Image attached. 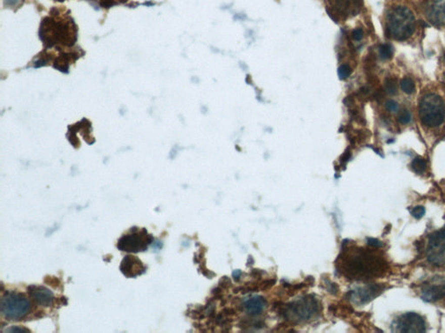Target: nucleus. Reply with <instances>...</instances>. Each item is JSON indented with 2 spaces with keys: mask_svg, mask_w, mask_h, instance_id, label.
<instances>
[{
  "mask_svg": "<svg viewBox=\"0 0 445 333\" xmlns=\"http://www.w3.org/2000/svg\"><path fill=\"white\" fill-rule=\"evenodd\" d=\"M384 259L371 250L359 249L348 259L347 273L358 280H370L379 276L385 270Z\"/></svg>",
  "mask_w": 445,
  "mask_h": 333,
  "instance_id": "obj_1",
  "label": "nucleus"
},
{
  "mask_svg": "<svg viewBox=\"0 0 445 333\" xmlns=\"http://www.w3.org/2000/svg\"><path fill=\"white\" fill-rule=\"evenodd\" d=\"M421 123L430 130H436L445 122V101L439 93L428 91L422 96L418 104Z\"/></svg>",
  "mask_w": 445,
  "mask_h": 333,
  "instance_id": "obj_2",
  "label": "nucleus"
},
{
  "mask_svg": "<svg viewBox=\"0 0 445 333\" xmlns=\"http://www.w3.org/2000/svg\"><path fill=\"white\" fill-rule=\"evenodd\" d=\"M416 30V19L411 10L397 7L389 11L387 15V34L397 41L407 40Z\"/></svg>",
  "mask_w": 445,
  "mask_h": 333,
  "instance_id": "obj_3",
  "label": "nucleus"
},
{
  "mask_svg": "<svg viewBox=\"0 0 445 333\" xmlns=\"http://www.w3.org/2000/svg\"><path fill=\"white\" fill-rule=\"evenodd\" d=\"M31 301L24 293L7 292L1 299V314L8 320H21L31 312Z\"/></svg>",
  "mask_w": 445,
  "mask_h": 333,
  "instance_id": "obj_4",
  "label": "nucleus"
},
{
  "mask_svg": "<svg viewBox=\"0 0 445 333\" xmlns=\"http://www.w3.org/2000/svg\"><path fill=\"white\" fill-rule=\"evenodd\" d=\"M152 242L153 236L150 235L146 229L134 227L128 234L123 235L118 240V248L126 253H140L148 249Z\"/></svg>",
  "mask_w": 445,
  "mask_h": 333,
  "instance_id": "obj_5",
  "label": "nucleus"
},
{
  "mask_svg": "<svg viewBox=\"0 0 445 333\" xmlns=\"http://www.w3.org/2000/svg\"><path fill=\"white\" fill-rule=\"evenodd\" d=\"M428 261L434 266H445V229L430 235L426 248Z\"/></svg>",
  "mask_w": 445,
  "mask_h": 333,
  "instance_id": "obj_6",
  "label": "nucleus"
},
{
  "mask_svg": "<svg viewBox=\"0 0 445 333\" xmlns=\"http://www.w3.org/2000/svg\"><path fill=\"white\" fill-rule=\"evenodd\" d=\"M363 0H327L329 15L335 21L345 20L360 12Z\"/></svg>",
  "mask_w": 445,
  "mask_h": 333,
  "instance_id": "obj_7",
  "label": "nucleus"
},
{
  "mask_svg": "<svg viewBox=\"0 0 445 333\" xmlns=\"http://www.w3.org/2000/svg\"><path fill=\"white\" fill-rule=\"evenodd\" d=\"M392 330L395 332H424L426 324L421 315L416 312H406L394 321Z\"/></svg>",
  "mask_w": 445,
  "mask_h": 333,
  "instance_id": "obj_8",
  "label": "nucleus"
},
{
  "mask_svg": "<svg viewBox=\"0 0 445 333\" xmlns=\"http://www.w3.org/2000/svg\"><path fill=\"white\" fill-rule=\"evenodd\" d=\"M421 298L425 302H441L445 299V278H432L421 287Z\"/></svg>",
  "mask_w": 445,
  "mask_h": 333,
  "instance_id": "obj_9",
  "label": "nucleus"
},
{
  "mask_svg": "<svg viewBox=\"0 0 445 333\" xmlns=\"http://www.w3.org/2000/svg\"><path fill=\"white\" fill-rule=\"evenodd\" d=\"M120 271L125 277L136 278L146 272V266L138 257L127 255L121 262Z\"/></svg>",
  "mask_w": 445,
  "mask_h": 333,
  "instance_id": "obj_10",
  "label": "nucleus"
},
{
  "mask_svg": "<svg viewBox=\"0 0 445 333\" xmlns=\"http://www.w3.org/2000/svg\"><path fill=\"white\" fill-rule=\"evenodd\" d=\"M425 13L429 21L433 25H445V0H430Z\"/></svg>",
  "mask_w": 445,
  "mask_h": 333,
  "instance_id": "obj_11",
  "label": "nucleus"
},
{
  "mask_svg": "<svg viewBox=\"0 0 445 333\" xmlns=\"http://www.w3.org/2000/svg\"><path fill=\"white\" fill-rule=\"evenodd\" d=\"M27 290L31 299H33L37 305H42L43 307H49L53 305L55 300L54 294L47 287L41 286H30L28 287Z\"/></svg>",
  "mask_w": 445,
  "mask_h": 333,
  "instance_id": "obj_12",
  "label": "nucleus"
},
{
  "mask_svg": "<svg viewBox=\"0 0 445 333\" xmlns=\"http://www.w3.org/2000/svg\"><path fill=\"white\" fill-rule=\"evenodd\" d=\"M383 291V288L381 286L371 285L369 287L360 288L358 291H352L349 294L351 295L350 299H352L354 302L364 305L378 296Z\"/></svg>",
  "mask_w": 445,
  "mask_h": 333,
  "instance_id": "obj_13",
  "label": "nucleus"
},
{
  "mask_svg": "<svg viewBox=\"0 0 445 333\" xmlns=\"http://www.w3.org/2000/svg\"><path fill=\"white\" fill-rule=\"evenodd\" d=\"M244 307L246 308L249 314L256 316L263 312V309L265 307V300L261 297L253 298L245 302Z\"/></svg>",
  "mask_w": 445,
  "mask_h": 333,
  "instance_id": "obj_14",
  "label": "nucleus"
},
{
  "mask_svg": "<svg viewBox=\"0 0 445 333\" xmlns=\"http://www.w3.org/2000/svg\"><path fill=\"white\" fill-rule=\"evenodd\" d=\"M411 169L412 170L419 175H423L426 171L427 162L425 159L420 156H417L411 162Z\"/></svg>",
  "mask_w": 445,
  "mask_h": 333,
  "instance_id": "obj_15",
  "label": "nucleus"
},
{
  "mask_svg": "<svg viewBox=\"0 0 445 333\" xmlns=\"http://www.w3.org/2000/svg\"><path fill=\"white\" fill-rule=\"evenodd\" d=\"M384 91L389 95L394 96L397 93V80L394 77H388L384 82Z\"/></svg>",
  "mask_w": 445,
  "mask_h": 333,
  "instance_id": "obj_16",
  "label": "nucleus"
},
{
  "mask_svg": "<svg viewBox=\"0 0 445 333\" xmlns=\"http://www.w3.org/2000/svg\"><path fill=\"white\" fill-rule=\"evenodd\" d=\"M400 86H401L403 91L408 95L413 94L416 90L414 81L412 80L411 77H406L403 78L401 83H400Z\"/></svg>",
  "mask_w": 445,
  "mask_h": 333,
  "instance_id": "obj_17",
  "label": "nucleus"
},
{
  "mask_svg": "<svg viewBox=\"0 0 445 333\" xmlns=\"http://www.w3.org/2000/svg\"><path fill=\"white\" fill-rule=\"evenodd\" d=\"M393 52H394V50H393L392 46L389 43H384L379 47V54H380L382 59L388 60V59H391Z\"/></svg>",
  "mask_w": 445,
  "mask_h": 333,
  "instance_id": "obj_18",
  "label": "nucleus"
},
{
  "mask_svg": "<svg viewBox=\"0 0 445 333\" xmlns=\"http://www.w3.org/2000/svg\"><path fill=\"white\" fill-rule=\"evenodd\" d=\"M411 119L412 118H411V112L408 109H405H405H402V110L399 112L397 120L402 125H407V124H410L411 122Z\"/></svg>",
  "mask_w": 445,
  "mask_h": 333,
  "instance_id": "obj_19",
  "label": "nucleus"
},
{
  "mask_svg": "<svg viewBox=\"0 0 445 333\" xmlns=\"http://www.w3.org/2000/svg\"><path fill=\"white\" fill-rule=\"evenodd\" d=\"M350 74H351V69L349 65H343L338 69V75H339L341 79H345L347 77H349Z\"/></svg>",
  "mask_w": 445,
  "mask_h": 333,
  "instance_id": "obj_20",
  "label": "nucleus"
},
{
  "mask_svg": "<svg viewBox=\"0 0 445 333\" xmlns=\"http://www.w3.org/2000/svg\"><path fill=\"white\" fill-rule=\"evenodd\" d=\"M385 108H386L387 111H389L390 113H396V112H398L399 105L394 100H388L385 102Z\"/></svg>",
  "mask_w": 445,
  "mask_h": 333,
  "instance_id": "obj_21",
  "label": "nucleus"
},
{
  "mask_svg": "<svg viewBox=\"0 0 445 333\" xmlns=\"http://www.w3.org/2000/svg\"><path fill=\"white\" fill-rule=\"evenodd\" d=\"M411 215L413 216L416 219H420L425 213V208L421 206L415 207L411 210Z\"/></svg>",
  "mask_w": 445,
  "mask_h": 333,
  "instance_id": "obj_22",
  "label": "nucleus"
},
{
  "mask_svg": "<svg viewBox=\"0 0 445 333\" xmlns=\"http://www.w3.org/2000/svg\"><path fill=\"white\" fill-rule=\"evenodd\" d=\"M27 331H30V330H28L25 327L20 326H13L6 330V332H27Z\"/></svg>",
  "mask_w": 445,
  "mask_h": 333,
  "instance_id": "obj_23",
  "label": "nucleus"
},
{
  "mask_svg": "<svg viewBox=\"0 0 445 333\" xmlns=\"http://www.w3.org/2000/svg\"><path fill=\"white\" fill-rule=\"evenodd\" d=\"M352 37L355 40H361L363 37H364V31H363V30L360 29V28H359V29H355V31H353Z\"/></svg>",
  "mask_w": 445,
  "mask_h": 333,
  "instance_id": "obj_24",
  "label": "nucleus"
},
{
  "mask_svg": "<svg viewBox=\"0 0 445 333\" xmlns=\"http://www.w3.org/2000/svg\"><path fill=\"white\" fill-rule=\"evenodd\" d=\"M367 241H368V245H370V246L372 247H376V248H377V247H380L383 246L382 242H380L378 240H376V239L370 238Z\"/></svg>",
  "mask_w": 445,
  "mask_h": 333,
  "instance_id": "obj_25",
  "label": "nucleus"
}]
</instances>
